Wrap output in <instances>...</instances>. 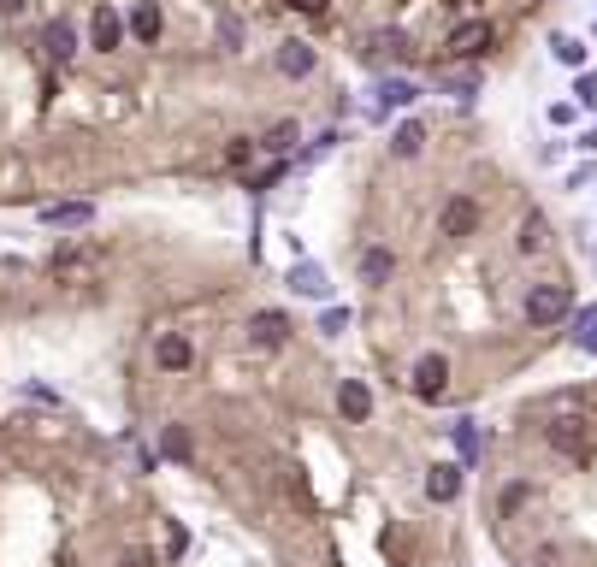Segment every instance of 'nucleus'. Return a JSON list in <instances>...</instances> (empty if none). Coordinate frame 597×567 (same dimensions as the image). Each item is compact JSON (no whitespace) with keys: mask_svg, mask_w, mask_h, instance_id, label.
Returning <instances> with one entry per match:
<instances>
[{"mask_svg":"<svg viewBox=\"0 0 597 567\" xmlns=\"http://www.w3.org/2000/svg\"><path fill=\"white\" fill-rule=\"evenodd\" d=\"M527 319L532 325H562V319H574V290H568V284H532Z\"/></svg>","mask_w":597,"mask_h":567,"instance_id":"nucleus-1","label":"nucleus"},{"mask_svg":"<svg viewBox=\"0 0 597 567\" xmlns=\"http://www.w3.org/2000/svg\"><path fill=\"white\" fill-rule=\"evenodd\" d=\"M491 42H497V30H491L485 18H467V24L450 30V42H444V48H450V60H479Z\"/></svg>","mask_w":597,"mask_h":567,"instance_id":"nucleus-2","label":"nucleus"},{"mask_svg":"<svg viewBox=\"0 0 597 567\" xmlns=\"http://www.w3.org/2000/svg\"><path fill=\"white\" fill-rule=\"evenodd\" d=\"M473 231H479V201H473V195H450L444 213H438V237H456V243H462Z\"/></svg>","mask_w":597,"mask_h":567,"instance_id":"nucleus-3","label":"nucleus"},{"mask_svg":"<svg viewBox=\"0 0 597 567\" xmlns=\"http://www.w3.org/2000/svg\"><path fill=\"white\" fill-rule=\"evenodd\" d=\"M414 390H420L426 402H438V396L450 390V361H444V355H420V361H414Z\"/></svg>","mask_w":597,"mask_h":567,"instance_id":"nucleus-4","label":"nucleus"},{"mask_svg":"<svg viewBox=\"0 0 597 567\" xmlns=\"http://www.w3.org/2000/svg\"><path fill=\"white\" fill-rule=\"evenodd\" d=\"M243 331H249V343H255V349H278V343L290 337V319L278 314V308H261V314H249Z\"/></svg>","mask_w":597,"mask_h":567,"instance_id":"nucleus-5","label":"nucleus"},{"mask_svg":"<svg viewBox=\"0 0 597 567\" xmlns=\"http://www.w3.org/2000/svg\"><path fill=\"white\" fill-rule=\"evenodd\" d=\"M337 414H343L349 426H361V420L373 414V390H367L361 378H343V384H337Z\"/></svg>","mask_w":597,"mask_h":567,"instance_id":"nucleus-6","label":"nucleus"},{"mask_svg":"<svg viewBox=\"0 0 597 567\" xmlns=\"http://www.w3.org/2000/svg\"><path fill=\"white\" fill-rule=\"evenodd\" d=\"M290 290H296V296H314V302H326V296H332V278H326V266H314V260H296V266H290Z\"/></svg>","mask_w":597,"mask_h":567,"instance_id":"nucleus-7","label":"nucleus"},{"mask_svg":"<svg viewBox=\"0 0 597 567\" xmlns=\"http://www.w3.org/2000/svg\"><path fill=\"white\" fill-rule=\"evenodd\" d=\"M89 36H95V48H101V54H113V48L125 42V18H119L113 6H95V18H89Z\"/></svg>","mask_w":597,"mask_h":567,"instance_id":"nucleus-8","label":"nucleus"},{"mask_svg":"<svg viewBox=\"0 0 597 567\" xmlns=\"http://www.w3.org/2000/svg\"><path fill=\"white\" fill-rule=\"evenodd\" d=\"M456 491H462V467H456V461H432L426 497H432V503H456Z\"/></svg>","mask_w":597,"mask_h":567,"instance_id":"nucleus-9","label":"nucleus"},{"mask_svg":"<svg viewBox=\"0 0 597 567\" xmlns=\"http://www.w3.org/2000/svg\"><path fill=\"white\" fill-rule=\"evenodd\" d=\"M95 219V207L89 201H54V207H42V225H66V231H83Z\"/></svg>","mask_w":597,"mask_h":567,"instance_id":"nucleus-10","label":"nucleus"},{"mask_svg":"<svg viewBox=\"0 0 597 567\" xmlns=\"http://www.w3.org/2000/svg\"><path fill=\"white\" fill-rule=\"evenodd\" d=\"M314 60H320V54H314L308 42H278V71H284V77H308Z\"/></svg>","mask_w":597,"mask_h":567,"instance_id":"nucleus-11","label":"nucleus"},{"mask_svg":"<svg viewBox=\"0 0 597 567\" xmlns=\"http://www.w3.org/2000/svg\"><path fill=\"white\" fill-rule=\"evenodd\" d=\"M42 48H48V60H60V65H66L71 54H77V30H71L66 18H54V24L42 30Z\"/></svg>","mask_w":597,"mask_h":567,"instance_id":"nucleus-12","label":"nucleus"},{"mask_svg":"<svg viewBox=\"0 0 597 567\" xmlns=\"http://www.w3.org/2000/svg\"><path fill=\"white\" fill-rule=\"evenodd\" d=\"M160 24H166V18H160V6H154V0H136V6H131V36H136V42H160Z\"/></svg>","mask_w":597,"mask_h":567,"instance_id":"nucleus-13","label":"nucleus"},{"mask_svg":"<svg viewBox=\"0 0 597 567\" xmlns=\"http://www.w3.org/2000/svg\"><path fill=\"white\" fill-rule=\"evenodd\" d=\"M373 95H379V113H391V107H414V95H420V89H414L408 77H385Z\"/></svg>","mask_w":597,"mask_h":567,"instance_id":"nucleus-14","label":"nucleus"},{"mask_svg":"<svg viewBox=\"0 0 597 567\" xmlns=\"http://www.w3.org/2000/svg\"><path fill=\"white\" fill-rule=\"evenodd\" d=\"M154 361H160L166 373H184V367L196 361V349H190L184 337H160V349H154Z\"/></svg>","mask_w":597,"mask_h":567,"instance_id":"nucleus-15","label":"nucleus"},{"mask_svg":"<svg viewBox=\"0 0 597 567\" xmlns=\"http://www.w3.org/2000/svg\"><path fill=\"white\" fill-rule=\"evenodd\" d=\"M550 249V225H544V213H527L521 219V254H544Z\"/></svg>","mask_w":597,"mask_h":567,"instance_id":"nucleus-16","label":"nucleus"},{"mask_svg":"<svg viewBox=\"0 0 597 567\" xmlns=\"http://www.w3.org/2000/svg\"><path fill=\"white\" fill-rule=\"evenodd\" d=\"M438 89H450V95H456V101H473V95H479V71H438Z\"/></svg>","mask_w":597,"mask_h":567,"instance_id":"nucleus-17","label":"nucleus"},{"mask_svg":"<svg viewBox=\"0 0 597 567\" xmlns=\"http://www.w3.org/2000/svg\"><path fill=\"white\" fill-rule=\"evenodd\" d=\"M420 148H426V130L414 125V119H408V125H397V136H391V154H397V160H414Z\"/></svg>","mask_w":597,"mask_h":567,"instance_id":"nucleus-18","label":"nucleus"},{"mask_svg":"<svg viewBox=\"0 0 597 567\" xmlns=\"http://www.w3.org/2000/svg\"><path fill=\"white\" fill-rule=\"evenodd\" d=\"M450 432H456V449H462V461H479V455H485V438H479V426H473V420H456Z\"/></svg>","mask_w":597,"mask_h":567,"instance_id":"nucleus-19","label":"nucleus"},{"mask_svg":"<svg viewBox=\"0 0 597 567\" xmlns=\"http://www.w3.org/2000/svg\"><path fill=\"white\" fill-rule=\"evenodd\" d=\"M550 54H556L562 65H586V48H580V36H568V30H556V36H550Z\"/></svg>","mask_w":597,"mask_h":567,"instance_id":"nucleus-20","label":"nucleus"},{"mask_svg":"<svg viewBox=\"0 0 597 567\" xmlns=\"http://www.w3.org/2000/svg\"><path fill=\"white\" fill-rule=\"evenodd\" d=\"M361 278H367V284H385V278H391V249H367L361 254Z\"/></svg>","mask_w":597,"mask_h":567,"instance_id":"nucleus-21","label":"nucleus"},{"mask_svg":"<svg viewBox=\"0 0 597 567\" xmlns=\"http://www.w3.org/2000/svg\"><path fill=\"white\" fill-rule=\"evenodd\" d=\"M574 343H580L586 355H597V308H580V314H574Z\"/></svg>","mask_w":597,"mask_h":567,"instance_id":"nucleus-22","label":"nucleus"},{"mask_svg":"<svg viewBox=\"0 0 597 567\" xmlns=\"http://www.w3.org/2000/svg\"><path fill=\"white\" fill-rule=\"evenodd\" d=\"M261 148H272V154L296 148V125H272V130H266V142H261Z\"/></svg>","mask_w":597,"mask_h":567,"instance_id":"nucleus-23","label":"nucleus"},{"mask_svg":"<svg viewBox=\"0 0 597 567\" xmlns=\"http://www.w3.org/2000/svg\"><path fill=\"white\" fill-rule=\"evenodd\" d=\"M320 331H326V337H343V331H349V308H326V314H320Z\"/></svg>","mask_w":597,"mask_h":567,"instance_id":"nucleus-24","label":"nucleus"},{"mask_svg":"<svg viewBox=\"0 0 597 567\" xmlns=\"http://www.w3.org/2000/svg\"><path fill=\"white\" fill-rule=\"evenodd\" d=\"M166 455H190V438H184V432H178V426H172V432H166Z\"/></svg>","mask_w":597,"mask_h":567,"instance_id":"nucleus-25","label":"nucleus"},{"mask_svg":"<svg viewBox=\"0 0 597 567\" xmlns=\"http://www.w3.org/2000/svg\"><path fill=\"white\" fill-rule=\"evenodd\" d=\"M0 12H6V18H24V12H30V0H0Z\"/></svg>","mask_w":597,"mask_h":567,"instance_id":"nucleus-26","label":"nucleus"},{"mask_svg":"<svg viewBox=\"0 0 597 567\" xmlns=\"http://www.w3.org/2000/svg\"><path fill=\"white\" fill-rule=\"evenodd\" d=\"M296 12H326V0H290Z\"/></svg>","mask_w":597,"mask_h":567,"instance_id":"nucleus-27","label":"nucleus"}]
</instances>
